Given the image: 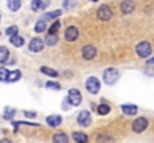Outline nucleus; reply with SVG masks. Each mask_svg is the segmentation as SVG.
Returning <instances> with one entry per match:
<instances>
[{"mask_svg":"<svg viewBox=\"0 0 154 143\" xmlns=\"http://www.w3.org/2000/svg\"><path fill=\"white\" fill-rule=\"evenodd\" d=\"M118 76H120L118 70H115V69H106L103 72V82L108 84V85H112V84L117 82Z\"/></svg>","mask_w":154,"mask_h":143,"instance_id":"1","label":"nucleus"},{"mask_svg":"<svg viewBox=\"0 0 154 143\" xmlns=\"http://www.w3.org/2000/svg\"><path fill=\"white\" fill-rule=\"evenodd\" d=\"M151 51H153V46H151L150 42H141V43L136 45V54L139 57H142V58L148 57L151 54Z\"/></svg>","mask_w":154,"mask_h":143,"instance_id":"2","label":"nucleus"},{"mask_svg":"<svg viewBox=\"0 0 154 143\" xmlns=\"http://www.w3.org/2000/svg\"><path fill=\"white\" fill-rule=\"evenodd\" d=\"M67 101H69V104H72V106H79V103L82 101V95L79 93V90H70L69 93H67Z\"/></svg>","mask_w":154,"mask_h":143,"instance_id":"3","label":"nucleus"},{"mask_svg":"<svg viewBox=\"0 0 154 143\" xmlns=\"http://www.w3.org/2000/svg\"><path fill=\"white\" fill-rule=\"evenodd\" d=\"M85 88H87L88 93H91V94H97L99 90H100V84H99L97 78H94V76L88 78L87 82H85Z\"/></svg>","mask_w":154,"mask_h":143,"instance_id":"4","label":"nucleus"},{"mask_svg":"<svg viewBox=\"0 0 154 143\" xmlns=\"http://www.w3.org/2000/svg\"><path fill=\"white\" fill-rule=\"evenodd\" d=\"M147 127H148L147 118H138V119H135V122L132 125V128H133L135 133H142V131H145Z\"/></svg>","mask_w":154,"mask_h":143,"instance_id":"5","label":"nucleus"},{"mask_svg":"<svg viewBox=\"0 0 154 143\" xmlns=\"http://www.w3.org/2000/svg\"><path fill=\"white\" fill-rule=\"evenodd\" d=\"M78 124L82 127H88L91 124V113L88 110H82L78 115Z\"/></svg>","mask_w":154,"mask_h":143,"instance_id":"6","label":"nucleus"},{"mask_svg":"<svg viewBox=\"0 0 154 143\" xmlns=\"http://www.w3.org/2000/svg\"><path fill=\"white\" fill-rule=\"evenodd\" d=\"M78 36H79V31H78L76 27H67L66 31H64V39H66L67 42H73V40H76Z\"/></svg>","mask_w":154,"mask_h":143,"instance_id":"7","label":"nucleus"},{"mask_svg":"<svg viewBox=\"0 0 154 143\" xmlns=\"http://www.w3.org/2000/svg\"><path fill=\"white\" fill-rule=\"evenodd\" d=\"M97 16L102 19V21H108L111 16H112V10H111V7L108 6V4H103L99 7V10H97Z\"/></svg>","mask_w":154,"mask_h":143,"instance_id":"8","label":"nucleus"},{"mask_svg":"<svg viewBox=\"0 0 154 143\" xmlns=\"http://www.w3.org/2000/svg\"><path fill=\"white\" fill-rule=\"evenodd\" d=\"M82 57L84 60H93L96 57V48L93 45H85L82 48Z\"/></svg>","mask_w":154,"mask_h":143,"instance_id":"9","label":"nucleus"},{"mask_svg":"<svg viewBox=\"0 0 154 143\" xmlns=\"http://www.w3.org/2000/svg\"><path fill=\"white\" fill-rule=\"evenodd\" d=\"M29 49H30L32 52H39V51H42V49H44V42H42L39 37H35V39H32V40H30V43H29Z\"/></svg>","mask_w":154,"mask_h":143,"instance_id":"10","label":"nucleus"},{"mask_svg":"<svg viewBox=\"0 0 154 143\" xmlns=\"http://www.w3.org/2000/svg\"><path fill=\"white\" fill-rule=\"evenodd\" d=\"M48 4H50V1H44V0H33V1H32V9H33L35 12H39V10H44Z\"/></svg>","mask_w":154,"mask_h":143,"instance_id":"11","label":"nucleus"},{"mask_svg":"<svg viewBox=\"0 0 154 143\" xmlns=\"http://www.w3.org/2000/svg\"><path fill=\"white\" fill-rule=\"evenodd\" d=\"M52 143H69V137L66 133H57L52 136Z\"/></svg>","mask_w":154,"mask_h":143,"instance_id":"12","label":"nucleus"},{"mask_svg":"<svg viewBox=\"0 0 154 143\" xmlns=\"http://www.w3.org/2000/svg\"><path fill=\"white\" fill-rule=\"evenodd\" d=\"M47 122H48V125H51V127H58V125L61 124V116H60V115H50V116L47 118Z\"/></svg>","mask_w":154,"mask_h":143,"instance_id":"13","label":"nucleus"},{"mask_svg":"<svg viewBox=\"0 0 154 143\" xmlns=\"http://www.w3.org/2000/svg\"><path fill=\"white\" fill-rule=\"evenodd\" d=\"M121 109H123V112L126 115H136L138 113V107L135 104H123Z\"/></svg>","mask_w":154,"mask_h":143,"instance_id":"14","label":"nucleus"},{"mask_svg":"<svg viewBox=\"0 0 154 143\" xmlns=\"http://www.w3.org/2000/svg\"><path fill=\"white\" fill-rule=\"evenodd\" d=\"M20 78H21V72H20V70H12V72L8 73L6 81H8V82H15V81H18Z\"/></svg>","mask_w":154,"mask_h":143,"instance_id":"15","label":"nucleus"},{"mask_svg":"<svg viewBox=\"0 0 154 143\" xmlns=\"http://www.w3.org/2000/svg\"><path fill=\"white\" fill-rule=\"evenodd\" d=\"M133 7H135L133 1H123L121 3V12L123 13H130L133 10Z\"/></svg>","mask_w":154,"mask_h":143,"instance_id":"16","label":"nucleus"},{"mask_svg":"<svg viewBox=\"0 0 154 143\" xmlns=\"http://www.w3.org/2000/svg\"><path fill=\"white\" fill-rule=\"evenodd\" d=\"M61 15V10H52V12H48V13H45L41 19H44L45 22L48 21V19H54V18H57V16H60Z\"/></svg>","mask_w":154,"mask_h":143,"instance_id":"17","label":"nucleus"},{"mask_svg":"<svg viewBox=\"0 0 154 143\" xmlns=\"http://www.w3.org/2000/svg\"><path fill=\"white\" fill-rule=\"evenodd\" d=\"M11 43H12L14 46L20 48V46H23V45H24V39H23L20 34H15V36H12V37H11Z\"/></svg>","mask_w":154,"mask_h":143,"instance_id":"18","label":"nucleus"},{"mask_svg":"<svg viewBox=\"0 0 154 143\" xmlns=\"http://www.w3.org/2000/svg\"><path fill=\"white\" fill-rule=\"evenodd\" d=\"M73 139H75V142L76 143H87V136L84 134V133H78V131H75L73 133V136H72Z\"/></svg>","mask_w":154,"mask_h":143,"instance_id":"19","label":"nucleus"},{"mask_svg":"<svg viewBox=\"0 0 154 143\" xmlns=\"http://www.w3.org/2000/svg\"><path fill=\"white\" fill-rule=\"evenodd\" d=\"M47 30V22L44 21V19H39L38 22H36V25H35V31L36 33H42V31H45Z\"/></svg>","mask_w":154,"mask_h":143,"instance_id":"20","label":"nucleus"},{"mask_svg":"<svg viewBox=\"0 0 154 143\" xmlns=\"http://www.w3.org/2000/svg\"><path fill=\"white\" fill-rule=\"evenodd\" d=\"M8 58H9V51H8V48L0 46V63H6Z\"/></svg>","mask_w":154,"mask_h":143,"instance_id":"21","label":"nucleus"},{"mask_svg":"<svg viewBox=\"0 0 154 143\" xmlns=\"http://www.w3.org/2000/svg\"><path fill=\"white\" fill-rule=\"evenodd\" d=\"M8 7H9L12 12H15V10H18V9L21 7V1H20V0H11V1H8Z\"/></svg>","mask_w":154,"mask_h":143,"instance_id":"22","label":"nucleus"},{"mask_svg":"<svg viewBox=\"0 0 154 143\" xmlns=\"http://www.w3.org/2000/svg\"><path fill=\"white\" fill-rule=\"evenodd\" d=\"M41 72H42V73H45V75H48V76H52V78H57V76H58V72L52 70V69H50V67H47V66L41 67Z\"/></svg>","mask_w":154,"mask_h":143,"instance_id":"23","label":"nucleus"},{"mask_svg":"<svg viewBox=\"0 0 154 143\" xmlns=\"http://www.w3.org/2000/svg\"><path fill=\"white\" fill-rule=\"evenodd\" d=\"M57 42H58V37H57V34H48V36H47V39H45V43H47L48 46L55 45Z\"/></svg>","mask_w":154,"mask_h":143,"instance_id":"24","label":"nucleus"},{"mask_svg":"<svg viewBox=\"0 0 154 143\" xmlns=\"http://www.w3.org/2000/svg\"><path fill=\"white\" fill-rule=\"evenodd\" d=\"M109 110H111V107H109L106 103H102V104L97 107V113H99V115H102V116L103 115H108V113H109Z\"/></svg>","mask_w":154,"mask_h":143,"instance_id":"25","label":"nucleus"},{"mask_svg":"<svg viewBox=\"0 0 154 143\" xmlns=\"http://www.w3.org/2000/svg\"><path fill=\"white\" fill-rule=\"evenodd\" d=\"M6 34H8V36H11V37H12V36H15V34H18V27H17V25L8 27V28H6Z\"/></svg>","mask_w":154,"mask_h":143,"instance_id":"26","label":"nucleus"},{"mask_svg":"<svg viewBox=\"0 0 154 143\" xmlns=\"http://www.w3.org/2000/svg\"><path fill=\"white\" fill-rule=\"evenodd\" d=\"M58 28H60V21H55L51 25V28H50V34H57Z\"/></svg>","mask_w":154,"mask_h":143,"instance_id":"27","label":"nucleus"},{"mask_svg":"<svg viewBox=\"0 0 154 143\" xmlns=\"http://www.w3.org/2000/svg\"><path fill=\"white\" fill-rule=\"evenodd\" d=\"M45 87H47V88H50V90H60V84H57V82H52V81L47 82V84H45Z\"/></svg>","mask_w":154,"mask_h":143,"instance_id":"28","label":"nucleus"},{"mask_svg":"<svg viewBox=\"0 0 154 143\" xmlns=\"http://www.w3.org/2000/svg\"><path fill=\"white\" fill-rule=\"evenodd\" d=\"M8 73H9V70H8V69H5V67H0V81H6V78H8Z\"/></svg>","mask_w":154,"mask_h":143,"instance_id":"29","label":"nucleus"},{"mask_svg":"<svg viewBox=\"0 0 154 143\" xmlns=\"http://www.w3.org/2000/svg\"><path fill=\"white\" fill-rule=\"evenodd\" d=\"M14 115H15V110H12V109H6V113H5V118H6V119H12Z\"/></svg>","mask_w":154,"mask_h":143,"instance_id":"30","label":"nucleus"},{"mask_svg":"<svg viewBox=\"0 0 154 143\" xmlns=\"http://www.w3.org/2000/svg\"><path fill=\"white\" fill-rule=\"evenodd\" d=\"M97 140H99V142H112V139H111V137H106V136H99Z\"/></svg>","mask_w":154,"mask_h":143,"instance_id":"31","label":"nucleus"},{"mask_svg":"<svg viewBox=\"0 0 154 143\" xmlns=\"http://www.w3.org/2000/svg\"><path fill=\"white\" fill-rule=\"evenodd\" d=\"M24 115L29 116V118H35L36 116V112H24Z\"/></svg>","mask_w":154,"mask_h":143,"instance_id":"32","label":"nucleus"},{"mask_svg":"<svg viewBox=\"0 0 154 143\" xmlns=\"http://www.w3.org/2000/svg\"><path fill=\"white\" fill-rule=\"evenodd\" d=\"M73 4H75V3H70V1H64V3H63V6H64V7H72Z\"/></svg>","mask_w":154,"mask_h":143,"instance_id":"33","label":"nucleus"},{"mask_svg":"<svg viewBox=\"0 0 154 143\" xmlns=\"http://www.w3.org/2000/svg\"><path fill=\"white\" fill-rule=\"evenodd\" d=\"M0 143H12V142H11L9 139H3V140H2V142H0Z\"/></svg>","mask_w":154,"mask_h":143,"instance_id":"34","label":"nucleus"},{"mask_svg":"<svg viewBox=\"0 0 154 143\" xmlns=\"http://www.w3.org/2000/svg\"><path fill=\"white\" fill-rule=\"evenodd\" d=\"M147 63H148V64H154V57H153V58H151V60H148Z\"/></svg>","mask_w":154,"mask_h":143,"instance_id":"35","label":"nucleus"}]
</instances>
